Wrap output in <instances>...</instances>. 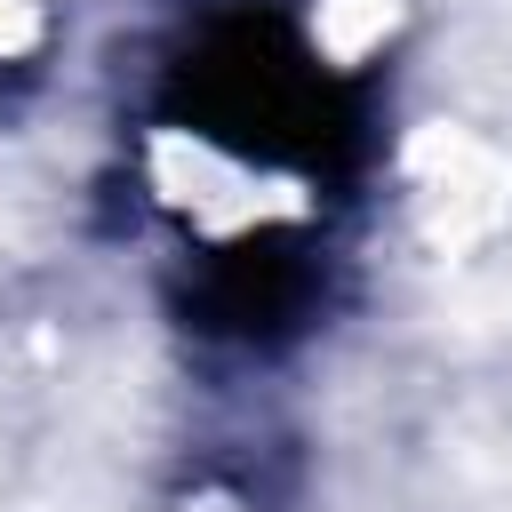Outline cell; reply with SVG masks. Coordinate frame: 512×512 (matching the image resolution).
I'll return each mask as SVG.
<instances>
[{
  "label": "cell",
  "mask_w": 512,
  "mask_h": 512,
  "mask_svg": "<svg viewBox=\"0 0 512 512\" xmlns=\"http://www.w3.org/2000/svg\"><path fill=\"white\" fill-rule=\"evenodd\" d=\"M176 80L200 136L240 144L256 160H320L336 136L328 80L280 24H224Z\"/></svg>",
  "instance_id": "1"
},
{
  "label": "cell",
  "mask_w": 512,
  "mask_h": 512,
  "mask_svg": "<svg viewBox=\"0 0 512 512\" xmlns=\"http://www.w3.org/2000/svg\"><path fill=\"white\" fill-rule=\"evenodd\" d=\"M312 296H320V264L296 232H264V240H232L216 248V264L200 272L192 288V312L208 336H232V344H280L312 320Z\"/></svg>",
  "instance_id": "2"
}]
</instances>
